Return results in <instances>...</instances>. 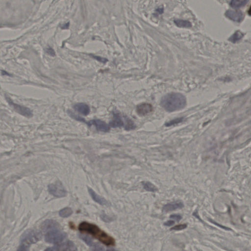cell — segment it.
I'll list each match as a JSON object with an SVG mask.
<instances>
[{
	"mask_svg": "<svg viewBox=\"0 0 251 251\" xmlns=\"http://www.w3.org/2000/svg\"><path fill=\"white\" fill-rule=\"evenodd\" d=\"M42 228L45 233V240L47 242L58 245L63 243L67 237L59 223L53 220H47L42 224Z\"/></svg>",
	"mask_w": 251,
	"mask_h": 251,
	"instance_id": "1",
	"label": "cell"
},
{
	"mask_svg": "<svg viewBox=\"0 0 251 251\" xmlns=\"http://www.w3.org/2000/svg\"><path fill=\"white\" fill-rule=\"evenodd\" d=\"M160 105L165 111L172 112L184 108L186 105V99L180 93H169L162 98Z\"/></svg>",
	"mask_w": 251,
	"mask_h": 251,
	"instance_id": "2",
	"label": "cell"
},
{
	"mask_svg": "<svg viewBox=\"0 0 251 251\" xmlns=\"http://www.w3.org/2000/svg\"><path fill=\"white\" fill-rule=\"evenodd\" d=\"M79 229L81 232L91 234L107 246H113L115 245V239L100 229L96 225L83 222L79 224Z\"/></svg>",
	"mask_w": 251,
	"mask_h": 251,
	"instance_id": "3",
	"label": "cell"
},
{
	"mask_svg": "<svg viewBox=\"0 0 251 251\" xmlns=\"http://www.w3.org/2000/svg\"><path fill=\"white\" fill-rule=\"evenodd\" d=\"M41 238V233L38 231L34 229L27 230L21 237L20 244L18 250L27 251L30 245L36 243Z\"/></svg>",
	"mask_w": 251,
	"mask_h": 251,
	"instance_id": "4",
	"label": "cell"
},
{
	"mask_svg": "<svg viewBox=\"0 0 251 251\" xmlns=\"http://www.w3.org/2000/svg\"><path fill=\"white\" fill-rule=\"evenodd\" d=\"M48 190L55 197L61 198L65 197L67 195V191L60 181H57L48 186Z\"/></svg>",
	"mask_w": 251,
	"mask_h": 251,
	"instance_id": "5",
	"label": "cell"
},
{
	"mask_svg": "<svg viewBox=\"0 0 251 251\" xmlns=\"http://www.w3.org/2000/svg\"><path fill=\"white\" fill-rule=\"evenodd\" d=\"M6 99L9 105L17 113L23 116H25L28 118L33 116V112L30 108L25 107L24 106L18 105L17 103H14L9 97H6Z\"/></svg>",
	"mask_w": 251,
	"mask_h": 251,
	"instance_id": "6",
	"label": "cell"
},
{
	"mask_svg": "<svg viewBox=\"0 0 251 251\" xmlns=\"http://www.w3.org/2000/svg\"><path fill=\"white\" fill-rule=\"evenodd\" d=\"M87 125L89 126L94 125L98 131L102 132H108L110 131L111 127L109 125L107 124L105 122L100 119H94L87 123Z\"/></svg>",
	"mask_w": 251,
	"mask_h": 251,
	"instance_id": "7",
	"label": "cell"
},
{
	"mask_svg": "<svg viewBox=\"0 0 251 251\" xmlns=\"http://www.w3.org/2000/svg\"><path fill=\"white\" fill-rule=\"evenodd\" d=\"M77 250V248L73 243L70 241L61 243L60 244L56 245L55 246L46 249V250H50V251L51 250V251H63V250L74 251V250Z\"/></svg>",
	"mask_w": 251,
	"mask_h": 251,
	"instance_id": "8",
	"label": "cell"
},
{
	"mask_svg": "<svg viewBox=\"0 0 251 251\" xmlns=\"http://www.w3.org/2000/svg\"><path fill=\"white\" fill-rule=\"evenodd\" d=\"M225 15L231 20L238 23L242 22L244 19V14L240 10H229L225 12Z\"/></svg>",
	"mask_w": 251,
	"mask_h": 251,
	"instance_id": "9",
	"label": "cell"
},
{
	"mask_svg": "<svg viewBox=\"0 0 251 251\" xmlns=\"http://www.w3.org/2000/svg\"><path fill=\"white\" fill-rule=\"evenodd\" d=\"M153 111V107L152 105L150 103H146L139 104L137 105L136 108V111L138 115L140 116L146 115Z\"/></svg>",
	"mask_w": 251,
	"mask_h": 251,
	"instance_id": "10",
	"label": "cell"
},
{
	"mask_svg": "<svg viewBox=\"0 0 251 251\" xmlns=\"http://www.w3.org/2000/svg\"><path fill=\"white\" fill-rule=\"evenodd\" d=\"M109 126L111 128H121L125 126V122L123 121L122 117L118 112H113V118L109 122Z\"/></svg>",
	"mask_w": 251,
	"mask_h": 251,
	"instance_id": "11",
	"label": "cell"
},
{
	"mask_svg": "<svg viewBox=\"0 0 251 251\" xmlns=\"http://www.w3.org/2000/svg\"><path fill=\"white\" fill-rule=\"evenodd\" d=\"M184 204L183 202L181 201H176L165 204L163 207L162 210L164 213H168L173 210L180 209L181 208H184Z\"/></svg>",
	"mask_w": 251,
	"mask_h": 251,
	"instance_id": "12",
	"label": "cell"
},
{
	"mask_svg": "<svg viewBox=\"0 0 251 251\" xmlns=\"http://www.w3.org/2000/svg\"><path fill=\"white\" fill-rule=\"evenodd\" d=\"M74 109L82 115L87 116L89 114L90 112V107L87 104L83 103H76L73 106Z\"/></svg>",
	"mask_w": 251,
	"mask_h": 251,
	"instance_id": "13",
	"label": "cell"
},
{
	"mask_svg": "<svg viewBox=\"0 0 251 251\" xmlns=\"http://www.w3.org/2000/svg\"><path fill=\"white\" fill-rule=\"evenodd\" d=\"M88 192L94 201L101 205H108V203L105 199L99 196L91 188H88Z\"/></svg>",
	"mask_w": 251,
	"mask_h": 251,
	"instance_id": "14",
	"label": "cell"
},
{
	"mask_svg": "<svg viewBox=\"0 0 251 251\" xmlns=\"http://www.w3.org/2000/svg\"><path fill=\"white\" fill-rule=\"evenodd\" d=\"M79 238H81L82 240H83V241L90 247H92L95 250H103L102 248L100 246L96 244L93 241L91 238H89V237H87V236H83V235H79Z\"/></svg>",
	"mask_w": 251,
	"mask_h": 251,
	"instance_id": "15",
	"label": "cell"
},
{
	"mask_svg": "<svg viewBox=\"0 0 251 251\" xmlns=\"http://www.w3.org/2000/svg\"><path fill=\"white\" fill-rule=\"evenodd\" d=\"M244 34L240 30H237L229 37V40L233 43H236L244 37Z\"/></svg>",
	"mask_w": 251,
	"mask_h": 251,
	"instance_id": "16",
	"label": "cell"
},
{
	"mask_svg": "<svg viewBox=\"0 0 251 251\" xmlns=\"http://www.w3.org/2000/svg\"><path fill=\"white\" fill-rule=\"evenodd\" d=\"M174 23L179 28H189L192 26L191 22L188 20L176 19L174 21Z\"/></svg>",
	"mask_w": 251,
	"mask_h": 251,
	"instance_id": "17",
	"label": "cell"
},
{
	"mask_svg": "<svg viewBox=\"0 0 251 251\" xmlns=\"http://www.w3.org/2000/svg\"><path fill=\"white\" fill-rule=\"evenodd\" d=\"M143 188L147 191L149 192H155L158 190V189L155 185L149 181H143L142 183Z\"/></svg>",
	"mask_w": 251,
	"mask_h": 251,
	"instance_id": "18",
	"label": "cell"
},
{
	"mask_svg": "<svg viewBox=\"0 0 251 251\" xmlns=\"http://www.w3.org/2000/svg\"><path fill=\"white\" fill-rule=\"evenodd\" d=\"M247 2L248 0H232L230 2V5L232 7L237 9L244 6Z\"/></svg>",
	"mask_w": 251,
	"mask_h": 251,
	"instance_id": "19",
	"label": "cell"
},
{
	"mask_svg": "<svg viewBox=\"0 0 251 251\" xmlns=\"http://www.w3.org/2000/svg\"><path fill=\"white\" fill-rule=\"evenodd\" d=\"M125 129L127 131L133 130L136 128V126L135 123L131 119L125 116Z\"/></svg>",
	"mask_w": 251,
	"mask_h": 251,
	"instance_id": "20",
	"label": "cell"
},
{
	"mask_svg": "<svg viewBox=\"0 0 251 251\" xmlns=\"http://www.w3.org/2000/svg\"><path fill=\"white\" fill-rule=\"evenodd\" d=\"M73 210L70 208H65L59 211V214L61 217L63 218L68 217L72 215Z\"/></svg>",
	"mask_w": 251,
	"mask_h": 251,
	"instance_id": "21",
	"label": "cell"
},
{
	"mask_svg": "<svg viewBox=\"0 0 251 251\" xmlns=\"http://www.w3.org/2000/svg\"><path fill=\"white\" fill-rule=\"evenodd\" d=\"M184 118L181 117V118H177V119H174V120L171 121L165 124L166 126L169 127L172 126V125H175V124H179L180 123L183 121Z\"/></svg>",
	"mask_w": 251,
	"mask_h": 251,
	"instance_id": "22",
	"label": "cell"
},
{
	"mask_svg": "<svg viewBox=\"0 0 251 251\" xmlns=\"http://www.w3.org/2000/svg\"><path fill=\"white\" fill-rule=\"evenodd\" d=\"M188 227V225L186 224H180V225H176L174 227L171 228V230H174V231H180L182 229H185Z\"/></svg>",
	"mask_w": 251,
	"mask_h": 251,
	"instance_id": "23",
	"label": "cell"
},
{
	"mask_svg": "<svg viewBox=\"0 0 251 251\" xmlns=\"http://www.w3.org/2000/svg\"><path fill=\"white\" fill-rule=\"evenodd\" d=\"M46 52L49 55L51 56H52V57L55 56V52L54 50L52 48H50V47H49V48L46 49Z\"/></svg>",
	"mask_w": 251,
	"mask_h": 251,
	"instance_id": "24",
	"label": "cell"
},
{
	"mask_svg": "<svg viewBox=\"0 0 251 251\" xmlns=\"http://www.w3.org/2000/svg\"><path fill=\"white\" fill-rule=\"evenodd\" d=\"M101 217H102L103 220L105 221V222H111L112 220V218L111 217L107 216V215H106V214H103L101 216Z\"/></svg>",
	"mask_w": 251,
	"mask_h": 251,
	"instance_id": "25",
	"label": "cell"
},
{
	"mask_svg": "<svg viewBox=\"0 0 251 251\" xmlns=\"http://www.w3.org/2000/svg\"><path fill=\"white\" fill-rule=\"evenodd\" d=\"M170 218L174 220H176L177 221H179L181 220L182 217L179 214H173V215H171Z\"/></svg>",
	"mask_w": 251,
	"mask_h": 251,
	"instance_id": "26",
	"label": "cell"
},
{
	"mask_svg": "<svg viewBox=\"0 0 251 251\" xmlns=\"http://www.w3.org/2000/svg\"><path fill=\"white\" fill-rule=\"evenodd\" d=\"M94 59L98 60V61H101L102 63H105L107 61V59H106L105 58H103L102 57H98V56H95V55H93L92 56Z\"/></svg>",
	"mask_w": 251,
	"mask_h": 251,
	"instance_id": "27",
	"label": "cell"
},
{
	"mask_svg": "<svg viewBox=\"0 0 251 251\" xmlns=\"http://www.w3.org/2000/svg\"><path fill=\"white\" fill-rule=\"evenodd\" d=\"M164 6H160L159 7V8H157L156 10V13L157 14V15L159 14H161L162 13H164Z\"/></svg>",
	"mask_w": 251,
	"mask_h": 251,
	"instance_id": "28",
	"label": "cell"
},
{
	"mask_svg": "<svg viewBox=\"0 0 251 251\" xmlns=\"http://www.w3.org/2000/svg\"><path fill=\"white\" fill-rule=\"evenodd\" d=\"M174 221H173V220H169V221H167L166 222H165L164 224V225L165 226H167V227H170V226H172V225H174Z\"/></svg>",
	"mask_w": 251,
	"mask_h": 251,
	"instance_id": "29",
	"label": "cell"
},
{
	"mask_svg": "<svg viewBox=\"0 0 251 251\" xmlns=\"http://www.w3.org/2000/svg\"><path fill=\"white\" fill-rule=\"evenodd\" d=\"M69 26H70V23H69V22H68V23L64 24L63 25L61 26V28L62 29H63V30H65V29H68L69 28Z\"/></svg>",
	"mask_w": 251,
	"mask_h": 251,
	"instance_id": "30",
	"label": "cell"
},
{
	"mask_svg": "<svg viewBox=\"0 0 251 251\" xmlns=\"http://www.w3.org/2000/svg\"><path fill=\"white\" fill-rule=\"evenodd\" d=\"M248 14L250 16H251V6H250V9L249 10H248Z\"/></svg>",
	"mask_w": 251,
	"mask_h": 251,
	"instance_id": "31",
	"label": "cell"
}]
</instances>
